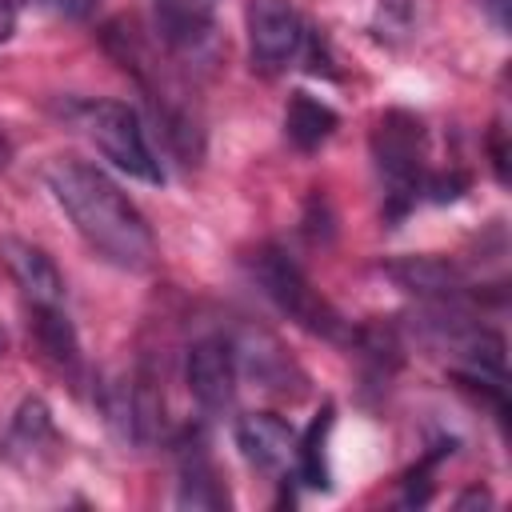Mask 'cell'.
<instances>
[{
	"instance_id": "4fadbf2b",
	"label": "cell",
	"mask_w": 512,
	"mask_h": 512,
	"mask_svg": "<svg viewBox=\"0 0 512 512\" xmlns=\"http://www.w3.org/2000/svg\"><path fill=\"white\" fill-rule=\"evenodd\" d=\"M332 428V408H324L316 416V424L308 428V436L296 444V472L308 488H328V464H324V436Z\"/></svg>"
},
{
	"instance_id": "277c9868",
	"label": "cell",
	"mask_w": 512,
	"mask_h": 512,
	"mask_svg": "<svg viewBox=\"0 0 512 512\" xmlns=\"http://www.w3.org/2000/svg\"><path fill=\"white\" fill-rule=\"evenodd\" d=\"M244 28H248V52L260 72H280L292 64L308 40V28L292 0H248L244 8Z\"/></svg>"
},
{
	"instance_id": "9a60e30c",
	"label": "cell",
	"mask_w": 512,
	"mask_h": 512,
	"mask_svg": "<svg viewBox=\"0 0 512 512\" xmlns=\"http://www.w3.org/2000/svg\"><path fill=\"white\" fill-rule=\"evenodd\" d=\"M12 24H16V8H12V0H0V40L12 36Z\"/></svg>"
},
{
	"instance_id": "3957f363",
	"label": "cell",
	"mask_w": 512,
	"mask_h": 512,
	"mask_svg": "<svg viewBox=\"0 0 512 512\" xmlns=\"http://www.w3.org/2000/svg\"><path fill=\"white\" fill-rule=\"evenodd\" d=\"M84 132L92 136V144L100 148L104 160H112L120 172L144 180V184H160L164 168L140 128V116L120 104V100H96L84 108Z\"/></svg>"
},
{
	"instance_id": "ba28073f",
	"label": "cell",
	"mask_w": 512,
	"mask_h": 512,
	"mask_svg": "<svg viewBox=\"0 0 512 512\" xmlns=\"http://www.w3.org/2000/svg\"><path fill=\"white\" fill-rule=\"evenodd\" d=\"M0 248H4V260H8L12 276L20 280V288L32 304H60L64 300V280L40 248H32L24 240H4Z\"/></svg>"
},
{
	"instance_id": "52a82bcc",
	"label": "cell",
	"mask_w": 512,
	"mask_h": 512,
	"mask_svg": "<svg viewBox=\"0 0 512 512\" xmlns=\"http://www.w3.org/2000/svg\"><path fill=\"white\" fill-rule=\"evenodd\" d=\"M236 444L248 456V464L264 468V472H276L288 460H296V444L300 440H296V432H292V424L284 416H276V412H248L236 424Z\"/></svg>"
},
{
	"instance_id": "7a4b0ae2",
	"label": "cell",
	"mask_w": 512,
	"mask_h": 512,
	"mask_svg": "<svg viewBox=\"0 0 512 512\" xmlns=\"http://www.w3.org/2000/svg\"><path fill=\"white\" fill-rule=\"evenodd\" d=\"M252 276L260 280L264 296H268L284 316H292L300 328H308V332H316V336H328V340H344V336H348L340 312L312 288V280L300 272V264L288 260L280 248H260L256 260H252Z\"/></svg>"
},
{
	"instance_id": "5bb4252c",
	"label": "cell",
	"mask_w": 512,
	"mask_h": 512,
	"mask_svg": "<svg viewBox=\"0 0 512 512\" xmlns=\"http://www.w3.org/2000/svg\"><path fill=\"white\" fill-rule=\"evenodd\" d=\"M480 4L488 8V16H492L496 28H508V0H480Z\"/></svg>"
},
{
	"instance_id": "5b68a950",
	"label": "cell",
	"mask_w": 512,
	"mask_h": 512,
	"mask_svg": "<svg viewBox=\"0 0 512 512\" xmlns=\"http://www.w3.org/2000/svg\"><path fill=\"white\" fill-rule=\"evenodd\" d=\"M372 144H376V164L392 184V196L412 200L420 180V120L408 112H388Z\"/></svg>"
},
{
	"instance_id": "9c48e42d",
	"label": "cell",
	"mask_w": 512,
	"mask_h": 512,
	"mask_svg": "<svg viewBox=\"0 0 512 512\" xmlns=\"http://www.w3.org/2000/svg\"><path fill=\"white\" fill-rule=\"evenodd\" d=\"M224 488L216 484V468L204 452V440L184 444L180 452V504L184 508H224Z\"/></svg>"
},
{
	"instance_id": "2e32d148",
	"label": "cell",
	"mask_w": 512,
	"mask_h": 512,
	"mask_svg": "<svg viewBox=\"0 0 512 512\" xmlns=\"http://www.w3.org/2000/svg\"><path fill=\"white\" fill-rule=\"evenodd\" d=\"M456 504H460V508H468V504H492V500H488V492H476V488H472V492H468V496H460Z\"/></svg>"
},
{
	"instance_id": "30bf717a",
	"label": "cell",
	"mask_w": 512,
	"mask_h": 512,
	"mask_svg": "<svg viewBox=\"0 0 512 512\" xmlns=\"http://www.w3.org/2000/svg\"><path fill=\"white\" fill-rule=\"evenodd\" d=\"M284 128H288V140H292L296 148H316L320 140L332 136L336 112H332L324 100H316V96H308V92H296V96L288 100V108H284Z\"/></svg>"
},
{
	"instance_id": "8fae6325",
	"label": "cell",
	"mask_w": 512,
	"mask_h": 512,
	"mask_svg": "<svg viewBox=\"0 0 512 512\" xmlns=\"http://www.w3.org/2000/svg\"><path fill=\"white\" fill-rule=\"evenodd\" d=\"M212 8L216 0H156V20L172 44H196L212 28Z\"/></svg>"
},
{
	"instance_id": "8992f818",
	"label": "cell",
	"mask_w": 512,
	"mask_h": 512,
	"mask_svg": "<svg viewBox=\"0 0 512 512\" xmlns=\"http://www.w3.org/2000/svg\"><path fill=\"white\" fill-rule=\"evenodd\" d=\"M188 392L204 412H224L236 396V352L224 336H204L188 348Z\"/></svg>"
},
{
	"instance_id": "6da1fadb",
	"label": "cell",
	"mask_w": 512,
	"mask_h": 512,
	"mask_svg": "<svg viewBox=\"0 0 512 512\" xmlns=\"http://www.w3.org/2000/svg\"><path fill=\"white\" fill-rule=\"evenodd\" d=\"M48 188L96 256L128 272H140L152 264L156 240L148 220L96 164L72 160V156L56 160L48 168Z\"/></svg>"
},
{
	"instance_id": "7c38bea8",
	"label": "cell",
	"mask_w": 512,
	"mask_h": 512,
	"mask_svg": "<svg viewBox=\"0 0 512 512\" xmlns=\"http://www.w3.org/2000/svg\"><path fill=\"white\" fill-rule=\"evenodd\" d=\"M32 324H36V340H40V348L56 360V364H76V356H80V348H76V332H72V324H68V316L60 312V304H32Z\"/></svg>"
}]
</instances>
